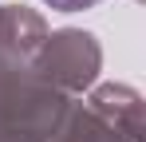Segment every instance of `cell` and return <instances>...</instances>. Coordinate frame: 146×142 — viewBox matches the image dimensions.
<instances>
[{
    "label": "cell",
    "mask_w": 146,
    "mask_h": 142,
    "mask_svg": "<svg viewBox=\"0 0 146 142\" xmlns=\"http://www.w3.org/2000/svg\"><path fill=\"white\" fill-rule=\"evenodd\" d=\"M51 8H59V12H83V8H95L99 0H44Z\"/></svg>",
    "instance_id": "cell-1"
}]
</instances>
